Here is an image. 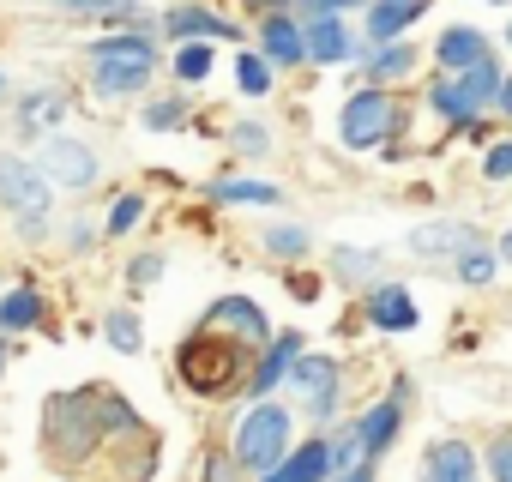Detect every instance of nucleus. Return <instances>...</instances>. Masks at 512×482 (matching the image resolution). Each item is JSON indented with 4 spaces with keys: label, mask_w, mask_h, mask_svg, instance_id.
Instances as JSON below:
<instances>
[{
    "label": "nucleus",
    "mask_w": 512,
    "mask_h": 482,
    "mask_svg": "<svg viewBox=\"0 0 512 482\" xmlns=\"http://www.w3.org/2000/svg\"><path fill=\"white\" fill-rule=\"evenodd\" d=\"M229 145H235L241 157H266V151H272V127H260V121H235V127H229Z\"/></svg>",
    "instance_id": "nucleus-35"
},
{
    "label": "nucleus",
    "mask_w": 512,
    "mask_h": 482,
    "mask_svg": "<svg viewBox=\"0 0 512 482\" xmlns=\"http://www.w3.org/2000/svg\"><path fill=\"white\" fill-rule=\"evenodd\" d=\"M0 211H7V217L55 211V181H49L43 163H31L25 151H0Z\"/></svg>",
    "instance_id": "nucleus-7"
},
{
    "label": "nucleus",
    "mask_w": 512,
    "mask_h": 482,
    "mask_svg": "<svg viewBox=\"0 0 512 482\" xmlns=\"http://www.w3.org/2000/svg\"><path fill=\"white\" fill-rule=\"evenodd\" d=\"M398 133H404V109L386 85H362L344 97V109H338V145L344 151H380Z\"/></svg>",
    "instance_id": "nucleus-5"
},
{
    "label": "nucleus",
    "mask_w": 512,
    "mask_h": 482,
    "mask_svg": "<svg viewBox=\"0 0 512 482\" xmlns=\"http://www.w3.org/2000/svg\"><path fill=\"white\" fill-rule=\"evenodd\" d=\"M85 67H91L97 103H127V97H145V85L163 67V49L151 31H109L85 49Z\"/></svg>",
    "instance_id": "nucleus-1"
},
{
    "label": "nucleus",
    "mask_w": 512,
    "mask_h": 482,
    "mask_svg": "<svg viewBox=\"0 0 512 482\" xmlns=\"http://www.w3.org/2000/svg\"><path fill=\"white\" fill-rule=\"evenodd\" d=\"M13 229H19V241L31 248V241H43V235H49V211H37V217H13Z\"/></svg>",
    "instance_id": "nucleus-42"
},
{
    "label": "nucleus",
    "mask_w": 512,
    "mask_h": 482,
    "mask_svg": "<svg viewBox=\"0 0 512 482\" xmlns=\"http://www.w3.org/2000/svg\"><path fill=\"white\" fill-rule=\"evenodd\" d=\"M0 374H7V332H0Z\"/></svg>",
    "instance_id": "nucleus-47"
},
{
    "label": "nucleus",
    "mask_w": 512,
    "mask_h": 482,
    "mask_svg": "<svg viewBox=\"0 0 512 482\" xmlns=\"http://www.w3.org/2000/svg\"><path fill=\"white\" fill-rule=\"evenodd\" d=\"M452 266H458V278H464L470 290H488V284H494V272H500V254H494V248H488V241H482V248H470V254H458Z\"/></svg>",
    "instance_id": "nucleus-34"
},
{
    "label": "nucleus",
    "mask_w": 512,
    "mask_h": 482,
    "mask_svg": "<svg viewBox=\"0 0 512 482\" xmlns=\"http://www.w3.org/2000/svg\"><path fill=\"white\" fill-rule=\"evenodd\" d=\"M61 241H67V254H91V248H97V241H103V229H97V223H85V217H73Z\"/></svg>",
    "instance_id": "nucleus-39"
},
{
    "label": "nucleus",
    "mask_w": 512,
    "mask_h": 482,
    "mask_svg": "<svg viewBox=\"0 0 512 482\" xmlns=\"http://www.w3.org/2000/svg\"><path fill=\"white\" fill-rule=\"evenodd\" d=\"M260 55L272 67H302L308 61V25L296 13H266L260 19Z\"/></svg>",
    "instance_id": "nucleus-15"
},
{
    "label": "nucleus",
    "mask_w": 512,
    "mask_h": 482,
    "mask_svg": "<svg viewBox=\"0 0 512 482\" xmlns=\"http://www.w3.org/2000/svg\"><path fill=\"white\" fill-rule=\"evenodd\" d=\"M482 476V452L470 440H434L422 458V482H476Z\"/></svg>",
    "instance_id": "nucleus-18"
},
{
    "label": "nucleus",
    "mask_w": 512,
    "mask_h": 482,
    "mask_svg": "<svg viewBox=\"0 0 512 482\" xmlns=\"http://www.w3.org/2000/svg\"><path fill=\"white\" fill-rule=\"evenodd\" d=\"M428 115L440 121V127H470L482 109L470 103V91H464V79H452V73H440L434 85H428Z\"/></svg>",
    "instance_id": "nucleus-23"
},
{
    "label": "nucleus",
    "mask_w": 512,
    "mask_h": 482,
    "mask_svg": "<svg viewBox=\"0 0 512 482\" xmlns=\"http://www.w3.org/2000/svg\"><path fill=\"white\" fill-rule=\"evenodd\" d=\"M464 91H470V103L476 109H500V91H506V67L488 55V61H476L470 73H464Z\"/></svg>",
    "instance_id": "nucleus-26"
},
{
    "label": "nucleus",
    "mask_w": 512,
    "mask_h": 482,
    "mask_svg": "<svg viewBox=\"0 0 512 482\" xmlns=\"http://www.w3.org/2000/svg\"><path fill=\"white\" fill-rule=\"evenodd\" d=\"M103 344L121 350V356H139V350H145V326H139V314H133V308H109V314H103Z\"/></svg>",
    "instance_id": "nucleus-28"
},
{
    "label": "nucleus",
    "mask_w": 512,
    "mask_h": 482,
    "mask_svg": "<svg viewBox=\"0 0 512 482\" xmlns=\"http://www.w3.org/2000/svg\"><path fill=\"white\" fill-rule=\"evenodd\" d=\"M229 452H235V464H241L247 476L278 470V464L296 452V416H290V404H278V398H253V404L241 410L235 434H229Z\"/></svg>",
    "instance_id": "nucleus-4"
},
{
    "label": "nucleus",
    "mask_w": 512,
    "mask_h": 482,
    "mask_svg": "<svg viewBox=\"0 0 512 482\" xmlns=\"http://www.w3.org/2000/svg\"><path fill=\"white\" fill-rule=\"evenodd\" d=\"M272 73H278V67H272L260 49H241V55H235V85H241V97H266V91H272Z\"/></svg>",
    "instance_id": "nucleus-31"
},
{
    "label": "nucleus",
    "mask_w": 512,
    "mask_h": 482,
    "mask_svg": "<svg viewBox=\"0 0 512 482\" xmlns=\"http://www.w3.org/2000/svg\"><path fill=\"white\" fill-rule=\"evenodd\" d=\"M175 374H181V386L199 392V398H229V392H247L253 350H241V344H229V338H217V332L199 326L193 338H181Z\"/></svg>",
    "instance_id": "nucleus-3"
},
{
    "label": "nucleus",
    "mask_w": 512,
    "mask_h": 482,
    "mask_svg": "<svg viewBox=\"0 0 512 482\" xmlns=\"http://www.w3.org/2000/svg\"><path fill=\"white\" fill-rule=\"evenodd\" d=\"M7 97H13V91H7V73H0V109H7Z\"/></svg>",
    "instance_id": "nucleus-48"
},
{
    "label": "nucleus",
    "mask_w": 512,
    "mask_h": 482,
    "mask_svg": "<svg viewBox=\"0 0 512 482\" xmlns=\"http://www.w3.org/2000/svg\"><path fill=\"white\" fill-rule=\"evenodd\" d=\"M308 356L302 332H278L260 356H253V374H247V398H272L278 386H290V368Z\"/></svg>",
    "instance_id": "nucleus-11"
},
{
    "label": "nucleus",
    "mask_w": 512,
    "mask_h": 482,
    "mask_svg": "<svg viewBox=\"0 0 512 482\" xmlns=\"http://www.w3.org/2000/svg\"><path fill=\"white\" fill-rule=\"evenodd\" d=\"M482 229L476 223H458V217H440V223H416L410 229V254L416 260H458V254H470V248H482Z\"/></svg>",
    "instance_id": "nucleus-12"
},
{
    "label": "nucleus",
    "mask_w": 512,
    "mask_h": 482,
    "mask_svg": "<svg viewBox=\"0 0 512 482\" xmlns=\"http://www.w3.org/2000/svg\"><path fill=\"white\" fill-rule=\"evenodd\" d=\"M398 428H404V380L392 386V398H380V404H368V410L356 416L362 452H368V458H386V452H392V440H398Z\"/></svg>",
    "instance_id": "nucleus-16"
},
{
    "label": "nucleus",
    "mask_w": 512,
    "mask_h": 482,
    "mask_svg": "<svg viewBox=\"0 0 512 482\" xmlns=\"http://www.w3.org/2000/svg\"><path fill=\"white\" fill-rule=\"evenodd\" d=\"M332 272L344 278V284H380L374 272H380V254L374 248H338L332 254Z\"/></svg>",
    "instance_id": "nucleus-33"
},
{
    "label": "nucleus",
    "mask_w": 512,
    "mask_h": 482,
    "mask_svg": "<svg viewBox=\"0 0 512 482\" xmlns=\"http://www.w3.org/2000/svg\"><path fill=\"white\" fill-rule=\"evenodd\" d=\"M302 25H308V61L314 67H350V61H362V43H356V31L344 19H302Z\"/></svg>",
    "instance_id": "nucleus-17"
},
{
    "label": "nucleus",
    "mask_w": 512,
    "mask_h": 482,
    "mask_svg": "<svg viewBox=\"0 0 512 482\" xmlns=\"http://www.w3.org/2000/svg\"><path fill=\"white\" fill-rule=\"evenodd\" d=\"M332 482H380V476H374V458H368V464H356V470H338Z\"/></svg>",
    "instance_id": "nucleus-43"
},
{
    "label": "nucleus",
    "mask_w": 512,
    "mask_h": 482,
    "mask_svg": "<svg viewBox=\"0 0 512 482\" xmlns=\"http://www.w3.org/2000/svg\"><path fill=\"white\" fill-rule=\"evenodd\" d=\"M434 61H440V73L464 79L476 61H488V37H482V31H470V25H446V31H440V43H434Z\"/></svg>",
    "instance_id": "nucleus-19"
},
{
    "label": "nucleus",
    "mask_w": 512,
    "mask_h": 482,
    "mask_svg": "<svg viewBox=\"0 0 512 482\" xmlns=\"http://www.w3.org/2000/svg\"><path fill=\"white\" fill-rule=\"evenodd\" d=\"M211 205H284V187L278 181H247V175H223L205 187Z\"/></svg>",
    "instance_id": "nucleus-24"
},
{
    "label": "nucleus",
    "mask_w": 512,
    "mask_h": 482,
    "mask_svg": "<svg viewBox=\"0 0 512 482\" xmlns=\"http://www.w3.org/2000/svg\"><path fill=\"white\" fill-rule=\"evenodd\" d=\"M488 7H494V0H488Z\"/></svg>",
    "instance_id": "nucleus-51"
},
{
    "label": "nucleus",
    "mask_w": 512,
    "mask_h": 482,
    "mask_svg": "<svg viewBox=\"0 0 512 482\" xmlns=\"http://www.w3.org/2000/svg\"><path fill=\"white\" fill-rule=\"evenodd\" d=\"M362 67H368V85H386V91H392V85H404V79L422 67V49L404 43V37H398V43H374V49L362 55Z\"/></svg>",
    "instance_id": "nucleus-20"
},
{
    "label": "nucleus",
    "mask_w": 512,
    "mask_h": 482,
    "mask_svg": "<svg viewBox=\"0 0 512 482\" xmlns=\"http://www.w3.org/2000/svg\"><path fill=\"white\" fill-rule=\"evenodd\" d=\"M37 163H43V175H49L55 187H67V193H85V187H97V175H103V157H97L85 139H73V133H49Z\"/></svg>",
    "instance_id": "nucleus-9"
},
{
    "label": "nucleus",
    "mask_w": 512,
    "mask_h": 482,
    "mask_svg": "<svg viewBox=\"0 0 512 482\" xmlns=\"http://www.w3.org/2000/svg\"><path fill=\"white\" fill-rule=\"evenodd\" d=\"M500 260H506V266H512V229H506V235H500Z\"/></svg>",
    "instance_id": "nucleus-46"
},
{
    "label": "nucleus",
    "mask_w": 512,
    "mask_h": 482,
    "mask_svg": "<svg viewBox=\"0 0 512 482\" xmlns=\"http://www.w3.org/2000/svg\"><path fill=\"white\" fill-rule=\"evenodd\" d=\"M247 470L235 464V452H205V482H241Z\"/></svg>",
    "instance_id": "nucleus-41"
},
{
    "label": "nucleus",
    "mask_w": 512,
    "mask_h": 482,
    "mask_svg": "<svg viewBox=\"0 0 512 482\" xmlns=\"http://www.w3.org/2000/svg\"><path fill=\"white\" fill-rule=\"evenodd\" d=\"M422 13L428 0H368V43H398Z\"/></svg>",
    "instance_id": "nucleus-21"
},
{
    "label": "nucleus",
    "mask_w": 512,
    "mask_h": 482,
    "mask_svg": "<svg viewBox=\"0 0 512 482\" xmlns=\"http://www.w3.org/2000/svg\"><path fill=\"white\" fill-rule=\"evenodd\" d=\"M55 7H61V13H103L109 0H55Z\"/></svg>",
    "instance_id": "nucleus-44"
},
{
    "label": "nucleus",
    "mask_w": 512,
    "mask_h": 482,
    "mask_svg": "<svg viewBox=\"0 0 512 482\" xmlns=\"http://www.w3.org/2000/svg\"><path fill=\"white\" fill-rule=\"evenodd\" d=\"M260 241H266V254H272L278 266H296V260H308V248H314V235H308L302 223H278V229H266Z\"/></svg>",
    "instance_id": "nucleus-29"
},
{
    "label": "nucleus",
    "mask_w": 512,
    "mask_h": 482,
    "mask_svg": "<svg viewBox=\"0 0 512 482\" xmlns=\"http://www.w3.org/2000/svg\"><path fill=\"white\" fill-rule=\"evenodd\" d=\"M169 67H175V79H181V85H199V79H211V67H217V49H211V43H175Z\"/></svg>",
    "instance_id": "nucleus-30"
},
{
    "label": "nucleus",
    "mask_w": 512,
    "mask_h": 482,
    "mask_svg": "<svg viewBox=\"0 0 512 482\" xmlns=\"http://www.w3.org/2000/svg\"><path fill=\"white\" fill-rule=\"evenodd\" d=\"M350 7H368V0H296V19H344Z\"/></svg>",
    "instance_id": "nucleus-38"
},
{
    "label": "nucleus",
    "mask_w": 512,
    "mask_h": 482,
    "mask_svg": "<svg viewBox=\"0 0 512 482\" xmlns=\"http://www.w3.org/2000/svg\"><path fill=\"white\" fill-rule=\"evenodd\" d=\"M61 115H67V97L61 91H25L19 109H13V121H19L25 139H43V127H55Z\"/></svg>",
    "instance_id": "nucleus-25"
},
{
    "label": "nucleus",
    "mask_w": 512,
    "mask_h": 482,
    "mask_svg": "<svg viewBox=\"0 0 512 482\" xmlns=\"http://www.w3.org/2000/svg\"><path fill=\"white\" fill-rule=\"evenodd\" d=\"M488 482H512V428L488 440Z\"/></svg>",
    "instance_id": "nucleus-37"
},
{
    "label": "nucleus",
    "mask_w": 512,
    "mask_h": 482,
    "mask_svg": "<svg viewBox=\"0 0 512 482\" xmlns=\"http://www.w3.org/2000/svg\"><path fill=\"white\" fill-rule=\"evenodd\" d=\"M290 392H296V404H302V416L308 422H332L338 416V404H344V362L338 356H302L296 368H290Z\"/></svg>",
    "instance_id": "nucleus-6"
},
{
    "label": "nucleus",
    "mask_w": 512,
    "mask_h": 482,
    "mask_svg": "<svg viewBox=\"0 0 512 482\" xmlns=\"http://www.w3.org/2000/svg\"><path fill=\"white\" fill-rule=\"evenodd\" d=\"M332 476H338V464H332V434H308V440H296V452H290L278 470L253 476V482H332Z\"/></svg>",
    "instance_id": "nucleus-13"
},
{
    "label": "nucleus",
    "mask_w": 512,
    "mask_h": 482,
    "mask_svg": "<svg viewBox=\"0 0 512 482\" xmlns=\"http://www.w3.org/2000/svg\"><path fill=\"white\" fill-rule=\"evenodd\" d=\"M187 115H193L187 97H151V103L139 109V121H145L151 133H175V127H187Z\"/></svg>",
    "instance_id": "nucleus-32"
},
{
    "label": "nucleus",
    "mask_w": 512,
    "mask_h": 482,
    "mask_svg": "<svg viewBox=\"0 0 512 482\" xmlns=\"http://www.w3.org/2000/svg\"><path fill=\"white\" fill-rule=\"evenodd\" d=\"M362 314H368L374 332H410V326L422 320V314H416V296H410L404 284H392V278H380V284L362 290Z\"/></svg>",
    "instance_id": "nucleus-14"
},
{
    "label": "nucleus",
    "mask_w": 512,
    "mask_h": 482,
    "mask_svg": "<svg viewBox=\"0 0 512 482\" xmlns=\"http://www.w3.org/2000/svg\"><path fill=\"white\" fill-rule=\"evenodd\" d=\"M163 37L169 43H241V25L211 13V7H199V0H181V7L163 13Z\"/></svg>",
    "instance_id": "nucleus-10"
},
{
    "label": "nucleus",
    "mask_w": 512,
    "mask_h": 482,
    "mask_svg": "<svg viewBox=\"0 0 512 482\" xmlns=\"http://www.w3.org/2000/svg\"><path fill=\"white\" fill-rule=\"evenodd\" d=\"M506 43H512V25H506Z\"/></svg>",
    "instance_id": "nucleus-50"
},
{
    "label": "nucleus",
    "mask_w": 512,
    "mask_h": 482,
    "mask_svg": "<svg viewBox=\"0 0 512 482\" xmlns=\"http://www.w3.org/2000/svg\"><path fill=\"white\" fill-rule=\"evenodd\" d=\"M49 320V302H43V290L37 284H19V290H0V332H37Z\"/></svg>",
    "instance_id": "nucleus-22"
},
{
    "label": "nucleus",
    "mask_w": 512,
    "mask_h": 482,
    "mask_svg": "<svg viewBox=\"0 0 512 482\" xmlns=\"http://www.w3.org/2000/svg\"><path fill=\"white\" fill-rule=\"evenodd\" d=\"M109 7H133V0H109ZM109 7H103V13H109Z\"/></svg>",
    "instance_id": "nucleus-49"
},
{
    "label": "nucleus",
    "mask_w": 512,
    "mask_h": 482,
    "mask_svg": "<svg viewBox=\"0 0 512 482\" xmlns=\"http://www.w3.org/2000/svg\"><path fill=\"white\" fill-rule=\"evenodd\" d=\"M482 175H488V181H512V139L488 145V157H482Z\"/></svg>",
    "instance_id": "nucleus-40"
},
{
    "label": "nucleus",
    "mask_w": 512,
    "mask_h": 482,
    "mask_svg": "<svg viewBox=\"0 0 512 482\" xmlns=\"http://www.w3.org/2000/svg\"><path fill=\"white\" fill-rule=\"evenodd\" d=\"M145 211H151L145 193H115V205H109V217H103V241H127V235L145 223Z\"/></svg>",
    "instance_id": "nucleus-27"
},
{
    "label": "nucleus",
    "mask_w": 512,
    "mask_h": 482,
    "mask_svg": "<svg viewBox=\"0 0 512 482\" xmlns=\"http://www.w3.org/2000/svg\"><path fill=\"white\" fill-rule=\"evenodd\" d=\"M205 332H217V338H229V344H241V350H253L260 356L278 332H272V320H266V308L253 302V296H217L211 308H205V320H199Z\"/></svg>",
    "instance_id": "nucleus-8"
},
{
    "label": "nucleus",
    "mask_w": 512,
    "mask_h": 482,
    "mask_svg": "<svg viewBox=\"0 0 512 482\" xmlns=\"http://www.w3.org/2000/svg\"><path fill=\"white\" fill-rule=\"evenodd\" d=\"M103 440H109V428H103V386L55 392V398L43 404V458H49L55 470L91 464Z\"/></svg>",
    "instance_id": "nucleus-2"
},
{
    "label": "nucleus",
    "mask_w": 512,
    "mask_h": 482,
    "mask_svg": "<svg viewBox=\"0 0 512 482\" xmlns=\"http://www.w3.org/2000/svg\"><path fill=\"white\" fill-rule=\"evenodd\" d=\"M500 115H512V73H506V91H500Z\"/></svg>",
    "instance_id": "nucleus-45"
},
{
    "label": "nucleus",
    "mask_w": 512,
    "mask_h": 482,
    "mask_svg": "<svg viewBox=\"0 0 512 482\" xmlns=\"http://www.w3.org/2000/svg\"><path fill=\"white\" fill-rule=\"evenodd\" d=\"M157 278H163V254L157 248H145V254L127 260V290H151Z\"/></svg>",
    "instance_id": "nucleus-36"
}]
</instances>
